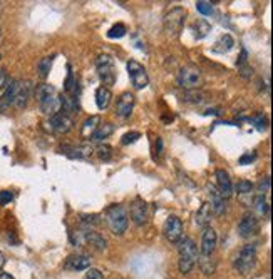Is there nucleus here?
Returning <instances> with one entry per match:
<instances>
[{"label":"nucleus","mask_w":273,"mask_h":279,"mask_svg":"<svg viewBox=\"0 0 273 279\" xmlns=\"http://www.w3.org/2000/svg\"><path fill=\"white\" fill-rule=\"evenodd\" d=\"M35 99L44 114L54 116L62 111V97L57 94L55 87L50 84H41L35 89Z\"/></svg>","instance_id":"obj_1"},{"label":"nucleus","mask_w":273,"mask_h":279,"mask_svg":"<svg viewBox=\"0 0 273 279\" xmlns=\"http://www.w3.org/2000/svg\"><path fill=\"white\" fill-rule=\"evenodd\" d=\"M178 251H180V271L183 274H188L198 261V247L191 238H181L178 243Z\"/></svg>","instance_id":"obj_2"},{"label":"nucleus","mask_w":273,"mask_h":279,"mask_svg":"<svg viewBox=\"0 0 273 279\" xmlns=\"http://www.w3.org/2000/svg\"><path fill=\"white\" fill-rule=\"evenodd\" d=\"M106 223H107V226H109L112 234H116V236H123L126 229H128L129 216L123 206L112 204V206L107 207V211H106Z\"/></svg>","instance_id":"obj_3"},{"label":"nucleus","mask_w":273,"mask_h":279,"mask_svg":"<svg viewBox=\"0 0 273 279\" xmlns=\"http://www.w3.org/2000/svg\"><path fill=\"white\" fill-rule=\"evenodd\" d=\"M257 266V246L255 244H246L241 247L237 259H235V269L240 274H250Z\"/></svg>","instance_id":"obj_4"},{"label":"nucleus","mask_w":273,"mask_h":279,"mask_svg":"<svg viewBox=\"0 0 273 279\" xmlns=\"http://www.w3.org/2000/svg\"><path fill=\"white\" fill-rule=\"evenodd\" d=\"M96 69L101 80L104 82V85L109 89L111 85L116 84V66H114V59L109 54H101L96 59Z\"/></svg>","instance_id":"obj_5"},{"label":"nucleus","mask_w":273,"mask_h":279,"mask_svg":"<svg viewBox=\"0 0 273 279\" xmlns=\"http://www.w3.org/2000/svg\"><path fill=\"white\" fill-rule=\"evenodd\" d=\"M185 17L186 10L183 7H174L168 12L166 17H164V30L169 37H178L181 34L183 25H185Z\"/></svg>","instance_id":"obj_6"},{"label":"nucleus","mask_w":273,"mask_h":279,"mask_svg":"<svg viewBox=\"0 0 273 279\" xmlns=\"http://www.w3.org/2000/svg\"><path fill=\"white\" fill-rule=\"evenodd\" d=\"M178 84L186 91L198 89L201 84V71L194 66H185L178 74Z\"/></svg>","instance_id":"obj_7"},{"label":"nucleus","mask_w":273,"mask_h":279,"mask_svg":"<svg viewBox=\"0 0 273 279\" xmlns=\"http://www.w3.org/2000/svg\"><path fill=\"white\" fill-rule=\"evenodd\" d=\"M128 72H129V79L132 82V85L138 91H143V89L148 87L149 84V77H148V72L143 64H139L138 60H128Z\"/></svg>","instance_id":"obj_8"},{"label":"nucleus","mask_w":273,"mask_h":279,"mask_svg":"<svg viewBox=\"0 0 273 279\" xmlns=\"http://www.w3.org/2000/svg\"><path fill=\"white\" fill-rule=\"evenodd\" d=\"M163 234H164V238L169 241V243H173V244L180 243V239L183 238V223H181V219L178 218V216H169V218L166 219V223H164Z\"/></svg>","instance_id":"obj_9"},{"label":"nucleus","mask_w":273,"mask_h":279,"mask_svg":"<svg viewBox=\"0 0 273 279\" xmlns=\"http://www.w3.org/2000/svg\"><path fill=\"white\" fill-rule=\"evenodd\" d=\"M260 231V221L255 214H245L238 223V234L243 239H250Z\"/></svg>","instance_id":"obj_10"},{"label":"nucleus","mask_w":273,"mask_h":279,"mask_svg":"<svg viewBox=\"0 0 273 279\" xmlns=\"http://www.w3.org/2000/svg\"><path fill=\"white\" fill-rule=\"evenodd\" d=\"M217 243H218L217 231H215L211 226H206L205 229H203V234H201L200 256H205V257L213 256L215 247H217Z\"/></svg>","instance_id":"obj_11"},{"label":"nucleus","mask_w":273,"mask_h":279,"mask_svg":"<svg viewBox=\"0 0 273 279\" xmlns=\"http://www.w3.org/2000/svg\"><path fill=\"white\" fill-rule=\"evenodd\" d=\"M49 125L54 132H57V134H67V132L72 129L74 122H72V119L67 116V114L57 112V114H54V116H50Z\"/></svg>","instance_id":"obj_12"},{"label":"nucleus","mask_w":273,"mask_h":279,"mask_svg":"<svg viewBox=\"0 0 273 279\" xmlns=\"http://www.w3.org/2000/svg\"><path fill=\"white\" fill-rule=\"evenodd\" d=\"M30 94H32V82L30 80H18V89H17V96L14 100V107L15 109H24L27 105Z\"/></svg>","instance_id":"obj_13"},{"label":"nucleus","mask_w":273,"mask_h":279,"mask_svg":"<svg viewBox=\"0 0 273 279\" xmlns=\"http://www.w3.org/2000/svg\"><path fill=\"white\" fill-rule=\"evenodd\" d=\"M131 219L138 226H143L148 221V204L141 198L134 199V202L131 204Z\"/></svg>","instance_id":"obj_14"},{"label":"nucleus","mask_w":273,"mask_h":279,"mask_svg":"<svg viewBox=\"0 0 273 279\" xmlns=\"http://www.w3.org/2000/svg\"><path fill=\"white\" fill-rule=\"evenodd\" d=\"M132 109H134V96L131 92H124L116 104V116L121 119H126L131 116Z\"/></svg>","instance_id":"obj_15"},{"label":"nucleus","mask_w":273,"mask_h":279,"mask_svg":"<svg viewBox=\"0 0 273 279\" xmlns=\"http://www.w3.org/2000/svg\"><path fill=\"white\" fill-rule=\"evenodd\" d=\"M215 177H217L218 192L223 196L225 199H228L233 192V184H231V179H230V174H228L225 169H218L217 173H215Z\"/></svg>","instance_id":"obj_16"},{"label":"nucleus","mask_w":273,"mask_h":279,"mask_svg":"<svg viewBox=\"0 0 273 279\" xmlns=\"http://www.w3.org/2000/svg\"><path fill=\"white\" fill-rule=\"evenodd\" d=\"M62 154H66L67 157H72V159H84L92 154V145L89 144H79V145H64L61 149Z\"/></svg>","instance_id":"obj_17"},{"label":"nucleus","mask_w":273,"mask_h":279,"mask_svg":"<svg viewBox=\"0 0 273 279\" xmlns=\"http://www.w3.org/2000/svg\"><path fill=\"white\" fill-rule=\"evenodd\" d=\"M66 269L71 271H84L91 268V257L86 254H71L64 263Z\"/></svg>","instance_id":"obj_18"},{"label":"nucleus","mask_w":273,"mask_h":279,"mask_svg":"<svg viewBox=\"0 0 273 279\" xmlns=\"http://www.w3.org/2000/svg\"><path fill=\"white\" fill-rule=\"evenodd\" d=\"M208 191H209V198H211V202H209V206H211L213 216H223L225 211H226V199L218 192L217 187L209 186Z\"/></svg>","instance_id":"obj_19"},{"label":"nucleus","mask_w":273,"mask_h":279,"mask_svg":"<svg viewBox=\"0 0 273 279\" xmlns=\"http://www.w3.org/2000/svg\"><path fill=\"white\" fill-rule=\"evenodd\" d=\"M17 89H18V80H10L9 85L5 87V92L2 94V97H0V112L7 111L10 105H14Z\"/></svg>","instance_id":"obj_20"},{"label":"nucleus","mask_w":273,"mask_h":279,"mask_svg":"<svg viewBox=\"0 0 273 279\" xmlns=\"http://www.w3.org/2000/svg\"><path fill=\"white\" fill-rule=\"evenodd\" d=\"M84 244H89V246H92L94 249H98V251H103L106 249V239L101 236L99 232L96 231H92V229H86L84 231Z\"/></svg>","instance_id":"obj_21"},{"label":"nucleus","mask_w":273,"mask_h":279,"mask_svg":"<svg viewBox=\"0 0 273 279\" xmlns=\"http://www.w3.org/2000/svg\"><path fill=\"white\" fill-rule=\"evenodd\" d=\"M211 218H213L211 206H209V202H203L198 209V212H196V224L205 229V227L209 224V221H211Z\"/></svg>","instance_id":"obj_22"},{"label":"nucleus","mask_w":273,"mask_h":279,"mask_svg":"<svg viewBox=\"0 0 273 279\" xmlns=\"http://www.w3.org/2000/svg\"><path fill=\"white\" fill-rule=\"evenodd\" d=\"M233 47H235V39L230 34H225V35H221L217 42H215L213 52H217V54H228Z\"/></svg>","instance_id":"obj_23"},{"label":"nucleus","mask_w":273,"mask_h":279,"mask_svg":"<svg viewBox=\"0 0 273 279\" xmlns=\"http://www.w3.org/2000/svg\"><path fill=\"white\" fill-rule=\"evenodd\" d=\"M111 97H112V94L111 91L107 87H99L98 91H96V105H98V109L99 111H104L109 107L111 104Z\"/></svg>","instance_id":"obj_24"},{"label":"nucleus","mask_w":273,"mask_h":279,"mask_svg":"<svg viewBox=\"0 0 273 279\" xmlns=\"http://www.w3.org/2000/svg\"><path fill=\"white\" fill-rule=\"evenodd\" d=\"M112 132H114V125L112 124H101V125H98L96 129H94L91 139L94 142H101V141H104L106 137H109Z\"/></svg>","instance_id":"obj_25"},{"label":"nucleus","mask_w":273,"mask_h":279,"mask_svg":"<svg viewBox=\"0 0 273 279\" xmlns=\"http://www.w3.org/2000/svg\"><path fill=\"white\" fill-rule=\"evenodd\" d=\"M193 32H194V39L201 40L211 32V25H209V22L205 20V18H200V20L194 22V25H193Z\"/></svg>","instance_id":"obj_26"},{"label":"nucleus","mask_w":273,"mask_h":279,"mask_svg":"<svg viewBox=\"0 0 273 279\" xmlns=\"http://www.w3.org/2000/svg\"><path fill=\"white\" fill-rule=\"evenodd\" d=\"M64 91L71 96L72 99H75L77 96V79H75V75L72 72V69L69 67V74H67V79L64 82Z\"/></svg>","instance_id":"obj_27"},{"label":"nucleus","mask_w":273,"mask_h":279,"mask_svg":"<svg viewBox=\"0 0 273 279\" xmlns=\"http://www.w3.org/2000/svg\"><path fill=\"white\" fill-rule=\"evenodd\" d=\"M253 209L260 214V216H268V201H266V198L263 194H258L255 196V199H253Z\"/></svg>","instance_id":"obj_28"},{"label":"nucleus","mask_w":273,"mask_h":279,"mask_svg":"<svg viewBox=\"0 0 273 279\" xmlns=\"http://www.w3.org/2000/svg\"><path fill=\"white\" fill-rule=\"evenodd\" d=\"M52 64H54V57L50 55V57H44V59L39 60V64H37V71H39V75L42 79H46L49 72H50V69H52Z\"/></svg>","instance_id":"obj_29"},{"label":"nucleus","mask_w":273,"mask_h":279,"mask_svg":"<svg viewBox=\"0 0 273 279\" xmlns=\"http://www.w3.org/2000/svg\"><path fill=\"white\" fill-rule=\"evenodd\" d=\"M98 122H99V117L98 116H92V117L86 119L84 124H82V136H84V137H91L94 129L98 127V125H96Z\"/></svg>","instance_id":"obj_30"},{"label":"nucleus","mask_w":273,"mask_h":279,"mask_svg":"<svg viewBox=\"0 0 273 279\" xmlns=\"http://www.w3.org/2000/svg\"><path fill=\"white\" fill-rule=\"evenodd\" d=\"M183 100L188 102V104H201L203 102V94L196 91V89H193V91H186L185 94H183Z\"/></svg>","instance_id":"obj_31"},{"label":"nucleus","mask_w":273,"mask_h":279,"mask_svg":"<svg viewBox=\"0 0 273 279\" xmlns=\"http://www.w3.org/2000/svg\"><path fill=\"white\" fill-rule=\"evenodd\" d=\"M198 263H200V268L205 274H213L215 272V264L211 261V256L205 257V256H198Z\"/></svg>","instance_id":"obj_32"},{"label":"nucleus","mask_w":273,"mask_h":279,"mask_svg":"<svg viewBox=\"0 0 273 279\" xmlns=\"http://www.w3.org/2000/svg\"><path fill=\"white\" fill-rule=\"evenodd\" d=\"M96 154L101 161H111V157H112V149H111V145H107V144H101L99 147L96 149Z\"/></svg>","instance_id":"obj_33"},{"label":"nucleus","mask_w":273,"mask_h":279,"mask_svg":"<svg viewBox=\"0 0 273 279\" xmlns=\"http://www.w3.org/2000/svg\"><path fill=\"white\" fill-rule=\"evenodd\" d=\"M126 27L123 24H116V25H112V27L109 29V32H107V37L109 39H121V37H124L126 35Z\"/></svg>","instance_id":"obj_34"},{"label":"nucleus","mask_w":273,"mask_h":279,"mask_svg":"<svg viewBox=\"0 0 273 279\" xmlns=\"http://www.w3.org/2000/svg\"><path fill=\"white\" fill-rule=\"evenodd\" d=\"M196 10H198L200 14H203V15H211L215 12L213 4L206 2V0H200V2H196Z\"/></svg>","instance_id":"obj_35"},{"label":"nucleus","mask_w":273,"mask_h":279,"mask_svg":"<svg viewBox=\"0 0 273 279\" xmlns=\"http://www.w3.org/2000/svg\"><path fill=\"white\" fill-rule=\"evenodd\" d=\"M250 122L255 124V127L258 131H265L266 127H268V119H266L263 114H257V116H253L250 119Z\"/></svg>","instance_id":"obj_36"},{"label":"nucleus","mask_w":273,"mask_h":279,"mask_svg":"<svg viewBox=\"0 0 273 279\" xmlns=\"http://www.w3.org/2000/svg\"><path fill=\"white\" fill-rule=\"evenodd\" d=\"M138 139H141V132H136V131H132V132H128V134H124L123 139H121V144L123 145H129V144H134Z\"/></svg>","instance_id":"obj_37"},{"label":"nucleus","mask_w":273,"mask_h":279,"mask_svg":"<svg viewBox=\"0 0 273 279\" xmlns=\"http://www.w3.org/2000/svg\"><path fill=\"white\" fill-rule=\"evenodd\" d=\"M253 191V184L250 181H240L237 184V192L238 194H250Z\"/></svg>","instance_id":"obj_38"},{"label":"nucleus","mask_w":273,"mask_h":279,"mask_svg":"<svg viewBox=\"0 0 273 279\" xmlns=\"http://www.w3.org/2000/svg\"><path fill=\"white\" fill-rule=\"evenodd\" d=\"M255 159H257L255 152H246V154H243V156L240 157L238 162H240V166H248V164H251Z\"/></svg>","instance_id":"obj_39"},{"label":"nucleus","mask_w":273,"mask_h":279,"mask_svg":"<svg viewBox=\"0 0 273 279\" xmlns=\"http://www.w3.org/2000/svg\"><path fill=\"white\" fill-rule=\"evenodd\" d=\"M14 201V194L10 191H0V206H5Z\"/></svg>","instance_id":"obj_40"},{"label":"nucleus","mask_w":273,"mask_h":279,"mask_svg":"<svg viewBox=\"0 0 273 279\" xmlns=\"http://www.w3.org/2000/svg\"><path fill=\"white\" fill-rule=\"evenodd\" d=\"M270 191V177H263L262 181H260V186H258V192L263 194Z\"/></svg>","instance_id":"obj_41"},{"label":"nucleus","mask_w":273,"mask_h":279,"mask_svg":"<svg viewBox=\"0 0 273 279\" xmlns=\"http://www.w3.org/2000/svg\"><path fill=\"white\" fill-rule=\"evenodd\" d=\"M84 279H103V272L99 269H94V268H89Z\"/></svg>","instance_id":"obj_42"},{"label":"nucleus","mask_w":273,"mask_h":279,"mask_svg":"<svg viewBox=\"0 0 273 279\" xmlns=\"http://www.w3.org/2000/svg\"><path fill=\"white\" fill-rule=\"evenodd\" d=\"M250 75H253V69H251V67H248V66H246V67H243V69H241V77L248 79Z\"/></svg>","instance_id":"obj_43"},{"label":"nucleus","mask_w":273,"mask_h":279,"mask_svg":"<svg viewBox=\"0 0 273 279\" xmlns=\"http://www.w3.org/2000/svg\"><path fill=\"white\" fill-rule=\"evenodd\" d=\"M237 64H238V66H243V64H246V50H241V57L238 59Z\"/></svg>","instance_id":"obj_44"},{"label":"nucleus","mask_w":273,"mask_h":279,"mask_svg":"<svg viewBox=\"0 0 273 279\" xmlns=\"http://www.w3.org/2000/svg\"><path fill=\"white\" fill-rule=\"evenodd\" d=\"M5 80H7V74H5L4 69H0V87L5 84Z\"/></svg>","instance_id":"obj_45"},{"label":"nucleus","mask_w":273,"mask_h":279,"mask_svg":"<svg viewBox=\"0 0 273 279\" xmlns=\"http://www.w3.org/2000/svg\"><path fill=\"white\" fill-rule=\"evenodd\" d=\"M0 279H14V276L9 274V272H2V274H0Z\"/></svg>","instance_id":"obj_46"},{"label":"nucleus","mask_w":273,"mask_h":279,"mask_svg":"<svg viewBox=\"0 0 273 279\" xmlns=\"http://www.w3.org/2000/svg\"><path fill=\"white\" fill-rule=\"evenodd\" d=\"M5 263V259H4V254H0V268H2V264Z\"/></svg>","instance_id":"obj_47"},{"label":"nucleus","mask_w":273,"mask_h":279,"mask_svg":"<svg viewBox=\"0 0 273 279\" xmlns=\"http://www.w3.org/2000/svg\"><path fill=\"white\" fill-rule=\"evenodd\" d=\"M0 57H2V55H0Z\"/></svg>","instance_id":"obj_48"}]
</instances>
